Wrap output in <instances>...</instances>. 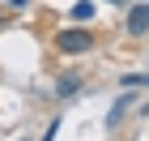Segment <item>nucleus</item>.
Here are the masks:
<instances>
[{
  "mask_svg": "<svg viewBox=\"0 0 149 141\" xmlns=\"http://www.w3.org/2000/svg\"><path fill=\"white\" fill-rule=\"evenodd\" d=\"M111 4H124V0H111Z\"/></svg>",
  "mask_w": 149,
  "mask_h": 141,
  "instance_id": "7",
  "label": "nucleus"
},
{
  "mask_svg": "<svg viewBox=\"0 0 149 141\" xmlns=\"http://www.w3.org/2000/svg\"><path fill=\"white\" fill-rule=\"evenodd\" d=\"M77 90H81V73H64V77L56 81V94H60V98H72Z\"/></svg>",
  "mask_w": 149,
  "mask_h": 141,
  "instance_id": "3",
  "label": "nucleus"
},
{
  "mask_svg": "<svg viewBox=\"0 0 149 141\" xmlns=\"http://www.w3.org/2000/svg\"><path fill=\"white\" fill-rule=\"evenodd\" d=\"M94 17V4L90 0H77V4H72V22H90Z\"/></svg>",
  "mask_w": 149,
  "mask_h": 141,
  "instance_id": "4",
  "label": "nucleus"
},
{
  "mask_svg": "<svg viewBox=\"0 0 149 141\" xmlns=\"http://www.w3.org/2000/svg\"><path fill=\"white\" fill-rule=\"evenodd\" d=\"M124 86H128V90H132V86H149V73H128Z\"/></svg>",
  "mask_w": 149,
  "mask_h": 141,
  "instance_id": "5",
  "label": "nucleus"
},
{
  "mask_svg": "<svg viewBox=\"0 0 149 141\" xmlns=\"http://www.w3.org/2000/svg\"><path fill=\"white\" fill-rule=\"evenodd\" d=\"M56 47L64 51V56H81V51L94 47V34H90V30H60V34H56Z\"/></svg>",
  "mask_w": 149,
  "mask_h": 141,
  "instance_id": "1",
  "label": "nucleus"
},
{
  "mask_svg": "<svg viewBox=\"0 0 149 141\" xmlns=\"http://www.w3.org/2000/svg\"><path fill=\"white\" fill-rule=\"evenodd\" d=\"M4 4H9V9H26V0H4Z\"/></svg>",
  "mask_w": 149,
  "mask_h": 141,
  "instance_id": "6",
  "label": "nucleus"
},
{
  "mask_svg": "<svg viewBox=\"0 0 149 141\" xmlns=\"http://www.w3.org/2000/svg\"><path fill=\"white\" fill-rule=\"evenodd\" d=\"M128 30H132V34H145V30H149V4L128 9Z\"/></svg>",
  "mask_w": 149,
  "mask_h": 141,
  "instance_id": "2",
  "label": "nucleus"
}]
</instances>
